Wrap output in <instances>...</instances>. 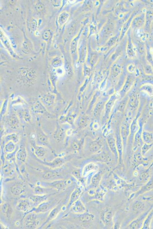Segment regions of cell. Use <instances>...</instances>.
<instances>
[{"mask_svg": "<svg viewBox=\"0 0 153 229\" xmlns=\"http://www.w3.org/2000/svg\"><path fill=\"white\" fill-rule=\"evenodd\" d=\"M40 221L36 213L33 212L28 213L24 220V225L26 228L33 229L40 226Z\"/></svg>", "mask_w": 153, "mask_h": 229, "instance_id": "obj_1", "label": "cell"}, {"mask_svg": "<svg viewBox=\"0 0 153 229\" xmlns=\"http://www.w3.org/2000/svg\"><path fill=\"white\" fill-rule=\"evenodd\" d=\"M100 220L105 226H111L113 224L114 212L110 207H105L102 210Z\"/></svg>", "mask_w": 153, "mask_h": 229, "instance_id": "obj_2", "label": "cell"}, {"mask_svg": "<svg viewBox=\"0 0 153 229\" xmlns=\"http://www.w3.org/2000/svg\"><path fill=\"white\" fill-rule=\"evenodd\" d=\"M103 141L98 138L94 140L89 141L86 145L87 150L89 152L95 154L100 152L103 146Z\"/></svg>", "mask_w": 153, "mask_h": 229, "instance_id": "obj_3", "label": "cell"}, {"mask_svg": "<svg viewBox=\"0 0 153 229\" xmlns=\"http://www.w3.org/2000/svg\"><path fill=\"white\" fill-rule=\"evenodd\" d=\"M73 181L69 178L66 180H57L47 183V186L54 188L58 191H61L65 190L68 186L71 185Z\"/></svg>", "mask_w": 153, "mask_h": 229, "instance_id": "obj_4", "label": "cell"}, {"mask_svg": "<svg viewBox=\"0 0 153 229\" xmlns=\"http://www.w3.org/2000/svg\"><path fill=\"white\" fill-rule=\"evenodd\" d=\"M150 211L143 213L138 216V218L133 220L128 225V228L131 229H141L143 226L144 221L148 214Z\"/></svg>", "mask_w": 153, "mask_h": 229, "instance_id": "obj_5", "label": "cell"}, {"mask_svg": "<svg viewBox=\"0 0 153 229\" xmlns=\"http://www.w3.org/2000/svg\"><path fill=\"white\" fill-rule=\"evenodd\" d=\"M33 205L30 200L23 199L19 200L18 202L17 208L21 212L28 213L31 212L32 210Z\"/></svg>", "mask_w": 153, "mask_h": 229, "instance_id": "obj_6", "label": "cell"}, {"mask_svg": "<svg viewBox=\"0 0 153 229\" xmlns=\"http://www.w3.org/2000/svg\"><path fill=\"white\" fill-rule=\"evenodd\" d=\"M70 209L72 212L77 214H81L87 212L85 205L80 199L74 202Z\"/></svg>", "mask_w": 153, "mask_h": 229, "instance_id": "obj_7", "label": "cell"}, {"mask_svg": "<svg viewBox=\"0 0 153 229\" xmlns=\"http://www.w3.org/2000/svg\"><path fill=\"white\" fill-rule=\"evenodd\" d=\"M107 142L111 152L114 155L116 161L118 162L119 154L117 149L116 140L113 136L110 135L107 138Z\"/></svg>", "mask_w": 153, "mask_h": 229, "instance_id": "obj_8", "label": "cell"}, {"mask_svg": "<svg viewBox=\"0 0 153 229\" xmlns=\"http://www.w3.org/2000/svg\"><path fill=\"white\" fill-rule=\"evenodd\" d=\"M83 193L82 188L80 186L77 187L73 190L70 196L69 201L67 208L69 209L75 202L80 199L81 195Z\"/></svg>", "mask_w": 153, "mask_h": 229, "instance_id": "obj_9", "label": "cell"}, {"mask_svg": "<svg viewBox=\"0 0 153 229\" xmlns=\"http://www.w3.org/2000/svg\"><path fill=\"white\" fill-rule=\"evenodd\" d=\"M98 169L99 166L96 163L93 162L88 163L83 168L82 175L83 177H87L92 173L96 172Z\"/></svg>", "mask_w": 153, "mask_h": 229, "instance_id": "obj_10", "label": "cell"}, {"mask_svg": "<svg viewBox=\"0 0 153 229\" xmlns=\"http://www.w3.org/2000/svg\"><path fill=\"white\" fill-rule=\"evenodd\" d=\"M104 172L102 170H98L93 175L91 179V184L93 187L97 188L103 179Z\"/></svg>", "mask_w": 153, "mask_h": 229, "instance_id": "obj_11", "label": "cell"}, {"mask_svg": "<svg viewBox=\"0 0 153 229\" xmlns=\"http://www.w3.org/2000/svg\"><path fill=\"white\" fill-rule=\"evenodd\" d=\"M51 207H52V203L51 202L47 200L40 204L34 209H33L31 212H34L36 214L45 213L50 210Z\"/></svg>", "mask_w": 153, "mask_h": 229, "instance_id": "obj_12", "label": "cell"}, {"mask_svg": "<svg viewBox=\"0 0 153 229\" xmlns=\"http://www.w3.org/2000/svg\"><path fill=\"white\" fill-rule=\"evenodd\" d=\"M65 163V160L63 158L57 157L50 162H44V165L52 169H55L62 167Z\"/></svg>", "mask_w": 153, "mask_h": 229, "instance_id": "obj_13", "label": "cell"}, {"mask_svg": "<svg viewBox=\"0 0 153 229\" xmlns=\"http://www.w3.org/2000/svg\"><path fill=\"white\" fill-rule=\"evenodd\" d=\"M27 156V151L25 147L24 146H22L18 151L16 155V158L18 163L23 164L25 163Z\"/></svg>", "mask_w": 153, "mask_h": 229, "instance_id": "obj_14", "label": "cell"}, {"mask_svg": "<svg viewBox=\"0 0 153 229\" xmlns=\"http://www.w3.org/2000/svg\"><path fill=\"white\" fill-rule=\"evenodd\" d=\"M25 187L22 183H16L10 188V192L12 195L15 196H20L25 191Z\"/></svg>", "mask_w": 153, "mask_h": 229, "instance_id": "obj_15", "label": "cell"}, {"mask_svg": "<svg viewBox=\"0 0 153 229\" xmlns=\"http://www.w3.org/2000/svg\"><path fill=\"white\" fill-rule=\"evenodd\" d=\"M48 196L47 194L38 195L36 194L33 195L30 198L32 203L33 205L36 207L43 202L46 201L48 200Z\"/></svg>", "mask_w": 153, "mask_h": 229, "instance_id": "obj_16", "label": "cell"}, {"mask_svg": "<svg viewBox=\"0 0 153 229\" xmlns=\"http://www.w3.org/2000/svg\"><path fill=\"white\" fill-rule=\"evenodd\" d=\"M94 157H96V159L98 161L103 162L106 164H110L112 160V158L111 155L106 152L98 153Z\"/></svg>", "mask_w": 153, "mask_h": 229, "instance_id": "obj_17", "label": "cell"}, {"mask_svg": "<svg viewBox=\"0 0 153 229\" xmlns=\"http://www.w3.org/2000/svg\"><path fill=\"white\" fill-rule=\"evenodd\" d=\"M147 161L141 154V152L136 153L134 156L133 164L135 166H138L139 165H147Z\"/></svg>", "mask_w": 153, "mask_h": 229, "instance_id": "obj_18", "label": "cell"}, {"mask_svg": "<svg viewBox=\"0 0 153 229\" xmlns=\"http://www.w3.org/2000/svg\"><path fill=\"white\" fill-rule=\"evenodd\" d=\"M61 210V207L59 205H58L56 206V207L54 208V209H53L52 210L50 211V213H49L48 217L47 218L46 221L42 225V226H45L46 224L49 223V222L52 221V220L58 216V215L59 214Z\"/></svg>", "mask_w": 153, "mask_h": 229, "instance_id": "obj_19", "label": "cell"}, {"mask_svg": "<svg viewBox=\"0 0 153 229\" xmlns=\"http://www.w3.org/2000/svg\"><path fill=\"white\" fill-rule=\"evenodd\" d=\"M79 219L83 223H89L94 221L95 216L92 213L86 212L84 214H80Z\"/></svg>", "mask_w": 153, "mask_h": 229, "instance_id": "obj_20", "label": "cell"}, {"mask_svg": "<svg viewBox=\"0 0 153 229\" xmlns=\"http://www.w3.org/2000/svg\"><path fill=\"white\" fill-rule=\"evenodd\" d=\"M145 208V203L140 200H137L135 201L132 206L133 210L136 214H139L143 212Z\"/></svg>", "mask_w": 153, "mask_h": 229, "instance_id": "obj_21", "label": "cell"}, {"mask_svg": "<svg viewBox=\"0 0 153 229\" xmlns=\"http://www.w3.org/2000/svg\"><path fill=\"white\" fill-rule=\"evenodd\" d=\"M153 188V181H149L146 184L142 186L140 190H139L135 194V196L137 197L139 196V195L142 194H143L146 193V192L150 191V190L152 189Z\"/></svg>", "mask_w": 153, "mask_h": 229, "instance_id": "obj_22", "label": "cell"}, {"mask_svg": "<svg viewBox=\"0 0 153 229\" xmlns=\"http://www.w3.org/2000/svg\"><path fill=\"white\" fill-rule=\"evenodd\" d=\"M117 98V95H114L112 96L109 100L108 102L105 105V115L108 117L111 111V110L113 107L114 104H115L116 100Z\"/></svg>", "mask_w": 153, "mask_h": 229, "instance_id": "obj_23", "label": "cell"}, {"mask_svg": "<svg viewBox=\"0 0 153 229\" xmlns=\"http://www.w3.org/2000/svg\"><path fill=\"white\" fill-rule=\"evenodd\" d=\"M55 170H47L43 173L42 177L44 180H51L59 177V174Z\"/></svg>", "mask_w": 153, "mask_h": 229, "instance_id": "obj_24", "label": "cell"}, {"mask_svg": "<svg viewBox=\"0 0 153 229\" xmlns=\"http://www.w3.org/2000/svg\"><path fill=\"white\" fill-rule=\"evenodd\" d=\"M129 126L127 124L125 123L123 125L121 129V135H122V139L124 147H125L126 140L129 135Z\"/></svg>", "mask_w": 153, "mask_h": 229, "instance_id": "obj_25", "label": "cell"}, {"mask_svg": "<svg viewBox=\"0 0 153 229\" xmlns=\"http://www.w3.org/2000/svg\"><path fill=\"white\" fill-rule=\"evenodd\" d=\"M34 153L37 157L42 159L45 157L46 154V151L45 148L43 146H37L34 147Z\"/></svg>", "mask_w": 153, "mask_h": 229, "instance_id": "obj_26", "label": "cell"}, {"mask_svg": "<svg viewBox=\"0 0 153 229\" xmlns=\"http://www.w3.org/2000/svg\"><path fill=\"white\" fill-rule=\"evenodd\" d=\"M1 212L5 215L7 218H9L11 216L12 210L11 206L8 203L3 204L1 207Z\"/></svg>", "mask_w": 153, "mask_h": 229, "instance_id": "obj_27", "label": "cell"}, {"mask_svg": "<svg viewBox=\"0 0 153 229\" xmlns=\"http://www.w3.org/2000/svg\"><path fill=\"white\" fill-rule=\"evenodd\" d=\"M153 218V208L149 211L146 217L142 229H147L150 228L151 221Z\"/></svg>", "mask_w": 153, "mask_h": 229, "instance_id": "obj_28", "label": "cell"}, {"mask_svg": "<svg viewBox=\"0 0 153 229\" xmlns=\"http://www.w3.org/2000/svg\"><path fill=\"white\" fill-rule=\"evenodd\" d=\"M142 139L145 143L152 144L153 142V135L152 133L148 131H144L142 134Z\"/></svg>", "mask_w": 153, "mask_h": 229, "instance_id": "obj_29", "label": "cell"}, {"mask_svg": "<svg viewBox=\"0 0 153 229\" xmlns=\"http://www.w3.org/2000/svg\"><path fill=\"white\" fill-rule=\"evenodd\" d=\"M139 101L138 96L136 94H133L130 96L128 100L129 106L134 109H136L138 105Z\"/></svg>", "mask_w": 153, "mask_h": 229, "instance_id": "obj_30", "label": "cell"}, {"mask_svg": "<svg viewBox=\"0 0 153 229\" xmlns=\"http://www.w3.org/2000/svg\"><path fill=\"white\" fill-rule=\"evenodd\" d=\"M134 83V80L133 77L131 76H129L127 77V80L126 81L125 83L123 88L122 90V94H125V93L127 92L131 88L132 86Z\"/></svg>", "mask_w": 153, "mask_h": 229, "instance_id": "obj_31", "label": "cell"}, {"mask_svg": "<svg viewBox=\"0 0 153 229\" xmlns=\"http://www.w3.org/2000/svg\"><path fill=\"white\" fill-rule=\"evenodd\" d=\"M142 91L149 96H153V86L150 84H145L141 88Z\"/></svg>", "mask_w": 153, "mask_h": 229, "instance_id": "obj_32", "label": "cell"}, {"mask_svg": "<svg viewBox=\"0 0 153 229\" xmlns=\"http://www.w3.org/2000/svg\"><path fill=\"white\" fill-rule=\"evenodd\" d=\"M89 121V119L87 116H84L81 117L79 122V126L80 128H84L87 126Z\"/></svg>", "mask_w": 153, "mask_h": 229, "instance_id": "obj_33", "label": "cell"}, {"mask_svg": "<svg viewBox=\"0 0 153 229\" xmlns=\"http://www.w3.org/2000/svg\"><path fill=\"white\" fill-rule=\"evenodd\" d=\"M16 146L13 142H8L5 146V151L6 152L11 153L15 151Z\"/></svg>", "mask_w": 153, "mask_h": 229, "instance_id": "obj_34", "label": "cell"}, {"mask_svg": "<svg viewBox=\"0 0 153 229\" xmlns=\"http://www.w3.org/2000/svg\"><path fill=\"white\" fill-rule=\"evenodd\" d=\"M127 53L130 57L133 58L135 56V51L134 50L133 46L131 41H128L127 47Z\"/></svg>", "mask_w": 153, "mask_h": 229, "instance_id": "obj_35", "label": "cell"}, {"mask_svg": "<svg viewBox=\"0 0 153 229\" xmlns=\"http://www.w3.org/2000/svg\"><path fill=\"white\" fill-rule=\"evenodd\" d=\"M146 24L147 28L150 25L153 20V10H149L147 12L146 17Z\"/></svg>", "mask_w": 153, "mask_h": 229, "instance_id": "obj_36", "label": "cell"}, {"mask_svg": "<svg viewBox=\"0 0 153 229\" xmlns=\"http://www.w3.org/2000/svg\"><path fill=\"white\" fill-rule=\"evenodd\" d=\"M3 172L6 175H10L13 172V168L11 164L6 163L3 166Z\"/></svg>", "mask_w": 153, "mask_h": 229, "instance_id": "obj_37", "label": "cell"}, {"mask_svg": "<svg viewBox=\"0 0 153 229\" xmlns=\"http://www.w3.org/2000/svg\"><path fill=\"white\" fill-rule=\"evenodd\" d=\"M121 68L120 66L117 65H114L112 68L111 71L112 76L116 77L120 74L121 73Z\"/></svg>", "mask_w": 153, "mask_h": 229, "instance_id": "obj_38", "label": "cell"}, {"mask_svg": "<svg viewBox=\"0 0 153 229\" xmlns=\"http://www.w3.org/2000/svg\"><path fill=\"white\" fill-rule=\"evenodd\" d=\"M68 17V14L66 13V12H64V13H61L59 17V24H60V25H63V24H64V23L66 22V21L67 20V19L69 17Z\"/></svg>", "mask_w": 153, "mask_h": 229, "instance_id": "obj_39", "label": "cell"}, {"mask_svg": "<svg viewBox=\"0 0 153 229\" xmlns=\"http://www.w3.org/2000/svg\"><path fill=\"white\" fill-rule=\"evenodd\" d=\"M127 100L128 99L125 98L124 99L122 100V101H121L117 107L116 109H117V110H118L119 111L122 112L124 111L125 108Z\"/></svg>", "mask_w": 153, "mask_h": 229, "instance_id": "obj_40", "label": "cell"}, {"mask_svg": "<svg viewBox=\"0 0 153 229\" xmlns=\"http://www.w3.org/2000/svg\"><path fill=\"white\" fill-rule=\"evenodd\" d=\"M153 144H147L145 143L141 148V154L144 156L148 152L151 148L152 147Z\"/></svg>", "mask_w": 153, "mask_h": 229, "instance_id": "obj_41", "label": "cell"}, {"mask_svg": "<svg viewBox=\"0 0 153 229\" xmlns=\"http://www.w3.org/2000/svg\"><path fill=\"white\" fill-rule=\"evenodd\" d=\"M34 192L36 194L43 195L45 194V191L43 188L40 185H37L34 188Z\"/></svg>", "mask_w": 153, "mask_h": 229, "instance_id": "obj_42", "label": "cell"}, {"mask_svg": "<svg viewBox=\"0 0 153 229\" xmlns=\"http://www.w3.org/2000/svg\"><path fill=\"white\" fill-rule=\"evenodd\" d=\"M144 19L143 17L140 16L136 18L134 20L135 25L137 27H140L144 24Z\"/></svg>", "mask_w": 153, "mask_h": 229, "instance_id": "obj_43", "label": "cell"}, {"mask_svg": "<svg viewBox=\"0 0 153 229\" xmlns=\"http://www.w3.org/2000/svg\"><path fill=\"white\" fill-rule=\"evenodd\" d=\"M10 125L12 128H16L18 124V120L17 118L15 116H13L10 119Z\"/></svg>", "mask_w": 153, "mask_h": 229, "instance_id": "obj_44", "label": "cell"}, {"mask_svg": "<svg viewBox=\"0 0 153 229\" xmlns=\"http://www.w3.org/2000/svg\"><path fill=\"white\" fill-rule=\"evenodd\" d=\"M133 18V17H131L129 19V20H128L127 22H126V24H124V27H123L122 35H121L122 37H123V36H124L125 33L127 31L128 28L129 27L130 24L132 22V21Z\"/></svg>", "mask_w": 153, "mask_h": 229, "instance_id": "obj_45", "label": "cell"}, {"mask_svg": "<svg viewBox=\"0 0 153 229\" xmlns=\"http://www.w3.org/2000/svg\"><path fill=\"white\" fill-rule=\"evenodd\" d=\"M72 175L77 180L81 181L82 180L81 176L79 170H74L72 172Z\"/></svg>", "mask_w": 153, "mask_h": 229, "instance_id": "obj_46", "label": "cell"}, {"mask_svg": "<svg viewBox=\"0 0 153 229\" xmlns=\"http://www.w3.org/2000/svg\"><path fill=\"white\" fill-rule=\"evenodd\" d=\"M96 188H91V189H89V190H88L87 191V193L89 195V196H91V197H94L96 194Z\"/></svg>", "mask_w": 153, "mask_h": 229, "instance_id": "obj_47", "label": "cell"}, {"mask_svg": "<svg viewBox=\"0 0 153 229\" xmlns=\"http://www.w3.org/2000/svg\"><path fill=\"white\" fill-rule=\"evenodd\" d=\"M73 148L75 151H78L79 149V146L76 142H74L73 144Z\"/></svg>", "mask_w": 153, "mask_h": 229, "instance_id": "obj_48", "label": "cell"}, {"mask_svg": "<svg viewBox=\"0 0 153 229\" xmlns=\"http://www.w3.org/2000/svg\"><path fill=\"white\" fill-rule=\"evenodd\" d=\"M134 67L133 65L132 64H131L130 66L128 68V71L130 72H133L134 71Z\"/></svg>", "mask_w": 153, "mask_h": 229, "instance_id": "obj_49", "label": "cell"}]
</instances>
